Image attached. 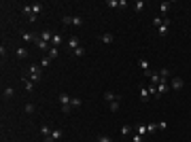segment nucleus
Segmentation results:
<instances>
[{
    "mask_svg": "<svg viewBox=\"0 0 191 142\" xmlns=\"http://www.w3.org/2000/svg\"><path fill=\"white\" fill-rule=\"evenodd\" d=\"M100 40L104 45H110V43H115V36L110 34V32H104V34H100Z\"/></svg>",
    "mask_w": 191,
    "mask_h": 142,
    "instance_id": "nucleus-10",
    "label": "nucleus"
},
{
    "mask_svg": "<svg viewBox=\"0 0 191 142\" xmlns=\"http://www.w3.org/2000/svg\"><path fill=\"white\" fill-rule=\"evenodd\" d=\"M62 21L66 25H83V17L81 15H66V17H62Z\"/></svg>",
    "mask_w": 191,
    "mask_h": 142,
    "instance_id": "nucleus-3",
    "label": "nucleus"
},
{
    "mask_svg": "<svg viewBox=\"0 0 191 142\" xmlns=\"http://www.w3.org/2000/svg\"><path fill=\"white\" fill-rule=\"evenodd\" d=\"M149 94H151V95H155V98H157V85H153V83L149 85Z\"/></svg>",
    "mask_w": 191,
    "mask_h": 142,
    "instance_id": "nucleus-34",
    "label": "nucleus"
},
{
    "mask_svg": "<svg viewBox=\"0 0 191 142\" xmlns=\"http://www.w3.org/2000/svg\"><path fill=\"white\" fill-rule=\"evenodd\" d=\"M159 76H161L164 81H170V70H168V68H161V70H159Z\"/></svg>",
    "mask_w": 191,
    "mask_h": 142,
    "instance_id": "nucleus-27",
    "label": "nucleus"
},
{
    "mask_svg": "<svg viewBox=\"0 0 191 142\" xmlns=\"http://www.w3.org/2000/svg\"><path fill=\"white\" fill-rule=\"evenodd\" d=\"M36 47L43 49V51H49V49H51V45H49V43H45V40H40V38H36Z\"/></svg>",
    "mask_w": 191,
    "mask_h": 142,
    "instance_id": "nucleus-19",
    "label": "nucleus"
},
{
    "mask_svg": "<svg viewBox=\"0 0 191 142\" xmlns=\"http://www.w3.org/2000/svg\"><path fill=\"white\" fill-rule=\"evenodd\" d=\"M34 110H36V106H34V104H30V102H28V104L24 106V112H26V115H32Z\"/></svg>",
    "mask_w": 191,
    "mask_h": 142,
    "instance_id": "nucleus-26",
    "label": "nucleus"
},
{
    "mask_svg": "<svg viewBox=\"0 0 191 142\" xmlns=\"http://www.w3.org/2000/svg\"><path fill=\"white\" fill-rule=\"evenodd\" d=\"M183 87H185V81H183L180 76H172V79H170V89H172V91H180Z\"/></svg>",
    "mask_w": 191,
    "mask_h": 142,
    "instance_id": "nucleus-4",
    "label": "nucleus"
},
{
    "mask_svg": "<svg viewBox=\"0 0 191 142\" xmlns=\"http://www.w3.org/2000/svg\"><path fill=\"white\" fill-rule=\"evenodd\" d=\"M144 7H147V2H144V0H136V2H134V11H136V13H142Z\"/></svg>",
    "mask_w": 191,
    "mask_h": 142,
    "instance_id": "nucleus-13",
    "label": "nucleus"
},
{
    "mask_svg": "<svg viewBox=\"0 0 191 142\" xmlns=\"http://www.w3.org/2000/svg\"><path fill=\"white\" fill-rule=\"evenodd\" d=\"M128 7V0H119V9H125Z\"/></svg>",
    "mask_w": 191,
    "mask_h": 142,
    "instance_id": "nucleus-41",
    "label": "nucleus"
},
{
    "mask_svg": "<svg viewBox=\"0 0 191 142\" xmlns=\"http://www.w3.org/2000/svg\"><path fill=\"white\" fill-rule=\"evenodd\" d=\"M132 142H144V138L140 134H134V136H132Z\"/></svg>",
    "mask_w": 191,
    "mask_h": 142,
    "instance_id": "nucleus-37",
    "label": "nucleus"
},
{
    "mask_svg": "<svg viewBox=\"0 0 191 142\" xmlns=\"http://www.w3.org/2000/svg\"><path fill=\"white\" fill-rule=\"evenodd\" d=\"M104 100L110 104V102H115V100H121V95L115 94V91H104Z\"/></svg>",
    "mask_w": 191,
    "mask_h": 142,
    "instance_id": "nucleus-9",
    "label": "nucleus"
},
{
    "mask_svg": "<svg viewBox=\"0 0 191 142\" xmlns=\"http://www.w3.org/2000/svg\"><path fill=\"white\" fill-rule=\"evenodd\" d=\"M60 104H62V112H64V115H68V112L72 110V98L68 94H64V91H62V94H60Z\"/></svg>",
    "mask_w": 191,
    "mask_h": 142,
    "instance_id": "nucleus-1",
    "label": "nucleus"
},
{
    "mask_svg": "<svg viewBox=\"0 0 191 142\" xmlns=\"http://www.w3.org/2000/svg\"><path fill=\"white\" fill-rule=\"evenodd\" d=\"M28 72H30V76H28V79H30L32 83H38V81H40V74H43V68H40V66H36V64H32V66L28 68Z\"/></svg>",
    "mask_w": 191,
    "mask_h": 142,
    "instance_id": "nucleus-2",
    "label": "nucleus"
},
{
    "mask_svg": "<svg viewBox=\"0 0 191 142\" xmlns=\"http://www.w3.org/2000/svg\"><path fill=\"white\" fill-rule=\"evenodd\" d=\"M66 43H68V49H70V53L74 51V49H79V47H81V38H79V36H70V38H68Z\"/></svg>",
    "mask_w": 191,
    "mask_h": 142,
    "instance_id": "nucleus-6",
    "label": "nucleus"
},
{
    "mask_svg": "<svg viewBox=\"0 0 191 142\" xmlns=\"http://www.w3.org/2000/svg\"><path fill=\"white\" fill-rule=\"evenodd\" d=\"M147 130H149V134H151V131H155L157 130V123H147Z\"/></svg>",
    "mask_w": 191,
    "mask_h": 142,
    "instance_id": "nucleus-38",
    "label": "nucleus"
},
{
    "mask_svg": "<svg viewBox=\"0 0 191 142\" xmlns=\"http://www.w3.org/2000/svg\"><path fill=\"white\" fill-rule=\"evenodd\" d=\"M170 7H172V2H159V13L166 17V13L170 11Z\"/></svg>",
    "mask_w": 191,
    "mask_h": 142,
    "instance_id": "nucleus-14",
    "label": "nucleus"
},
{
    "mask_svg": "<svg viewBox=\"0 0 191 142\" xmlns=\"http://www.w3.org/2000/svg\"><path fill=\"white\" fill-rule=\"evenodd\" d=\"M166 127H168L166 121H159V123H157V130H166Z\"/></svg>",
    "mask_w": 191,
    "mask_h": 142,
    "instance_id": "nucleus-39",
    "label": "nucleus"
},
{
    "mask_svg": "<svg viewBox=\"0 0 191 142\" xmlns=\"http://www.w3.org/2000/svg\"><path fill=\"white\" fill-rule=\"evenodd\" d=\"M49 64H51V59H49V57H43V59H40V68H47Z\"/></svg>",
    "mask_w": 191,
    "mask_h": 142,
    "instance_id": "nucleus-36",
    "label": "nucleus"
},
{
    "mask_svg": "<svg viewBox=\"0 0 191 142\" xmlns=\"http://www.w3.org/2000/svg\"><path fill=\"white\" fill-rule=\"evenodd\" d=\"M38 38H40V40H45V43H49V45H51V38H53V34L45 30V32H40V34H38Z\"/></svg>",
    "mask_w": 191,
    "mask_h": 142,
    "instance_id": "nucleus-16",
    "label": "nucleus"
},
{
    "mask_svg": "<svg viewBox=\"0 0 191 142\" xmlns=\"http://www.w3.org/2000/svg\"><path fill=\"white\" fill-rule=\"evenodd\" d=\"M21 38H24V40H28V43H36L38 34H32V32H21Z\"/></svg>",
    "mask_w": 191,
    "mask_h": 142,
    "instance_id": "nucleus-11",
    "label": "nucleus"
},
{
    "mask_svg": "<svg viewBox=\"0 0 191 142\" xmlns=\"http://www.w3.org/2000/svg\"><path fill=\"white\" fill-rule=\"evenodd\" d=\"M168 89H170V81H164V79H161V83L157 85V98H161L164 94H168Z\"/></svg>",
    "mask_w": 191,
    "mask_h": 142,
    "instance_id": "nucleus-7",
    "label": "nucleus"
},
{
    "mask_svg": "<svg viewBox=\"0 0 191 142\" xmlns=\"http://www.w3.org/2000/svg\"><path fill=\"white\" fill-rule=\"evenodd\" d=\"M81 104H83V102H81V98H72V108H79Z\"/></svg>",
    "mask_w": 191,
    "mask_h": 142,
    "instance_id": "nucleus-35",
    "label": "nucleus"
},
{
    "mask_svg": "<svg viewBox=\"0 0 191 142\" xmlns=\"http://www.w3.org/2000/svg\"><path fill=\"white\" fill-rule=\"evenodd\" d=\"M72 55H74V57H83V55H85V47L74 49V51H72Z\"/></svg>",
    "mask_w": 191,
    "mask_h": 142,
    "instance_id": "nucleus-28",
    "label": "nucleus"
},
{
    "mask_svg": "<svg viewBox=\"0 0 191 142\" xmlns=\"http://www.w3.org/2000/svg\"><path fill=\"white\" fill-rule=\"evenodd\" d=\"M119 106H121V100H115V102H110V104H108V110H110V112H117Z\"/></svg>",
    "mask_w": 191,
    "mask_h": 142,
    "instance_id": "nucleus-21",
    "label": "nucleus"
},
{
    "mask_svg": "<svg viewBox=\"0 0 191 142\" xmlns=\"http://www.w3.org/2000/svg\"><path fill=\"white\" fill-rule=\"evenodd\" d=\"M168 30H170V19L164 17V24L157 28V34H159V36H168Z\"/></svg>",
    "mask_w": 191,
    "mask_h": 142,
    "instance_id": "nucleus-8",
    "label": "nucleus"
},
{
    "mask_svg": "<svg viewBox=\"0 0 191 142\" xmlns=\"http://www.w3.org/2000/svg\"><path fill=\"white\" fill-rule=\"evenodd\" d=\"M134 131H136V134H140V136H147V134H149V130H147V125H142V123L134 125Z\"/></svg>",
    "mask_w": 191,
    "mask_h": 142,
    "instance_id": "nucleus-12",
    "label": "nucleus"
},
{
    "mask_svg": "<svg viewBox=\"0 0 191 142\" xmlns=\"http://www.w3.org/2000/svg\"><path fill=\"white\" fill-rule=\"evenodd\" d=\"M151 83H153V85H159V83H161V76H159V72H157V74H155V72L151 74Z\"/></svg>",
    "mask_w": 191,
    "mask_h": 142,
    "instance_id": "nucleus-30",
    "label": "nucleus"
},
{
    "mask_svg": "<svg viewBox=\"0 0 191 142\" xmlns=\"http://www.w3.org/2000/svg\"><path fill=\"white\" fill-rule=\"evenodd\" d=\"M21 81H24V87H26V91H32V89H34V83H32L30 79H21Z\"/></svg>",
    "mask_w": 191,
    "mask_h": 142,
    "instance_id": "nucleus-24",
    "label": "nucleus"
},
{
    "mask_svg": "<svg viewBox=\"0 0 191 142\" xmlns=\"http://www.w3.org/2000/svg\"><path fill=\"white\" fill-rule=\"evenodd\" d=\"M40 134H43V138L49 136V134H51V127H49V125H43V127H40Z\"/></svg>",
    "mask_w": 191,
    "mask_h": 142,
    "instance_id": "nucleus-33",
    "label": "nucleus"
},
{
    "mask_svg": "<svg viewBox=\"0 0 191 142\" xmlns=\"http://www.w3.org/2000/svg\"><path fill=\"white\" fill-rule=\"evenodd\" d=\"M161 24H164V17H161V15H155V17H153V25H155V28H159Z\"/></svg>",
    "mask_w": 191,
    "mask_h": 142,
    "instance_id": "nucleus-31",
    "label": "nucleus"
},
{
    "mask_svg": "<svg viewBox=\"0 0 191 142\" xmlns=\"http://www.w3.org/2000/svg\"><path fill=\"white\" fill-rule=\"evenodd\" d=\"M106 7H110V9H119V0H108Z\"/></svg>",
    "mask_w": 191,
    "mask_h": 142,
    "instance_id": "nucleus-32",
    "label": "nucleus"
},
{
    "mask_svg": "<svg viewBox=\"0 0 191 142\" xmlns=\"http://www.w3.org/2000/svg\"><path fill=\"white\" fill-rule=\"evenodd\" d=\"M62 43H64L62 34H53V38H51V47H60Z\"/></svg>",
    "mask_w": 191,
    "mask_h": 142,
    "instance_id": "nucleus-15",
    "label": "nucleus"
},
{
    "mask_svg": "<svg viewBox=\"0 0 191 142\" xmlns=\"http://www.w3.org/2000/svg\"><path fill=\"white\" fill-rule=\"evenodd\" d=\"M149 98H151L149 87H140V100H142V102H149Z\"/></svg>",
    "mask_w": 191,
    "mask_h": 142,
    "instance_id": "nucleus-17",
    "label": "nucleus"
},
{
    "mask_svg": "<svg viewBox=\"0 0 191 142\" xmlns=\"http://www.w3.org/2000/svg\"><path fill=\"white\" fill-rule=\"evenodd\" d=\"M138 66H140V70L144 72V76H149V79H151V74H153V72H151V66H149V62H147L144 57H140V59H138Z\"/></svg>",
    "mask_w": 191,
    "mask_h": 142,
    "instance_id": "nucleus-5",
    "label": "nucleus"
},
{
    "mask_svg": "<svg viewBox=\"0 0 191 142\" xmlns=\"http://www.w3.org/2000/svg\"><path fill=\"white\" fill-rule=\"evenodd\" d=\"M32 13H34V15H40V13H43V4H40V2L32 4Z\"/></svg>",
    "mask_w": 191,
    "mask_h": 142,
    "instance_id": "nucleus-25",
    "label": "nucleus"
},
{
    "mask_svg": "<svg viewBox=\"0 0 191 142\" xmlns=\"http://www.w3.org/2000/svg\"><path fill=\"white\" fill-rule=\"evenodd\" d=\"M15 53H17V57H21V59L28 57V49H24V47H19L17 51H15Z\"/></svg>",
    "mask_w": 191,
    "mask_h": 142,
    "instance_id": "nucleus-29",
    "label": "nucleus"
},
{
    "mask_svg": "<svg viewBox=\"0 0 191 142\" xmlns=\"http://www.w3.org/2000/svg\"><path fill=\"white\" fill-rule=\"evenodd\" d=\"M43 142H55V140H53V138H51V134H49V136H45V138H43Z\"/></svg>",
    "mask_w": 191,
    "mask_h": 142,
    "instance_id": "nucleus-42",
    "label": "nucleus"
},
{
    "mask_svg": "<svg viewBox=\"0 0 191 142\" xmlns=\"http://www.w3.org/2000/svg\"><path fill=\"white\" fill-rule=\"evenodd\" d=\"M58 55H60V49H58V47H51V49L47 51V57H49V59H55Z\"/></svg>",
    "mask_w": 191,
    "mask_h": 142,
    "instance_id": "nucleus-18",
    "label": "nucleus"
},
{
    "mask_svg": "<svg viewBox=\"0 0 191 142\" xmlns=\"http://www.w3.org/2000/svg\"><path fill=\"white\" fill-rule=\"evenodd\" d=\"M62 136H64V131H62L60 127H55V130H51V138H53V140H55V142L60 140Z\"/></svg>",
    "mask_w": 191,
    "mask_h": 142,
    "instance_id": "nucleus-20",
    "label": "nucleus"
},
{
    "mask_svg": "<svg viewBox=\"0 0 191 142\" xmlns=\"http://www.w3.org/2000/svg\"><path fill=\"white\" fill-rule=\"evenodd\" d=\"M130 134H134V125H123L121 127V136H130Z\"/></svg>",
    "mask_w": 191,
    "mask_h": 142,
    "instance_id": "nucleus-22",
    "label": "nucleus"
},
{
    "mask_svg": "<svg viewBox=\"0 0 191 142\" xmlns=\"http://www.w3.org/2000/svg\"><path fill=\"white\" fill-rule=\"evenodd\" d=\"M13 95H15V89H13V87H7V89L2 91V98H4V100H9V98H13Z\"/></svg>",
    "mask_w": 191,
    "mask_h": 142,
    "instance_id": "nucleus-23",
    "label": "nucleus"
},
{
    "mask_svg": "<svg viewBox=\"0 0 191 142\" xmlns=\"http://www.w3.org/2000/svg\"><path fill=\"white\" fill-rule=\"evenodd\" d=\"M98 142H113L108 136H98Z\"/></svg>",
    "mask_w": 191,
    "mask_h": 142,
    "instance_id": "nucleus-40",
    "label": "nucleus"
}]
</instances>
